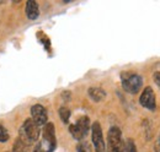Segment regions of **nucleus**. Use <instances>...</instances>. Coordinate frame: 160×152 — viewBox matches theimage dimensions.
<instances>
[{
  "mask_svg": "<svg viewBox=\"0 0 160 152\" xmlns=\"http://www.w3.org/2000/svg\"><path fill=\"white\" fill-rule=\"evenodd\" d=\"M40 126L30 118V119H26L22 124L20 129V135H19V139L21 141H23L26 145H32L33 142H36L38 139H40Z\"/></svg>",
  "mask_w": 160,
  "mask_h": 152,
  "instance_id": "1",
  "label": "nucleus"
},
{
  "mask_svg": "<svg viewBox=\"0 0 160 152\" xmlns=\"http://www.w3.org/2000/svg\"><path fill=\"white\" fill-rule=\"evenodd\" d=\"M121 81H122V87L126 92L131 95L138 93L143 86V78L142 76L138 75L137 73L132 71H124L121 75Z\"/></svg>",
  "mask_w": 160,
  "mask_h": 152,
  "instance_id": "2",
  "label": "nucleus"
},
{
  "mask_svg": "<svg viewBox=\"0 0 160 152\" xmlns=\"http://www.w3.org/2000/svg\"><path fill=\"white\" fill-rule=\"evenodd\" d=\"M124 142L122 131L117 126H111L107 133V146L106 152H124Z\"/></svg>",
  "mask_w": 160,
  "mask_h": 152,
  "instance_id": "3",
  "label": "nucleus"
},
{
  "mask_svg": "<svg viewBox=\"0 0 160 152\" xmlns=\"http://www.w3.org/2000/svg\"><path fill=\"white\" fill-rule=\"evenodd\" d=\"M57 140H56V130L53 123H47L43 128L42 133V150L43 152H52L56 149Z\"/></svg>",
  "mask_w": 160,
  "mask_h": 152,
  "instance_id": "4",
  "label": "nucleus"
},
{
  "mask_svg": "<svg viewBox=\"0 0 160 152\" xmlns=\"http://www.w3.org/2000/svg\"><path fill=\"white\" fill-rule=\"evenodd\" d=\"M90 129H91V126H90V119L88 116H81L74 124H72L69 126V131L72 134V136L75 140H79V141L82 140L88 135Z\"/></svg>",
  "mask_w": 160,
  "mask_h": 152,
  "instance_id": "5",
  "label": "nucleus"
},
{
  "mask_svg": "<svg viewBox=\"0 0 160 152\" xmlns=\"http://www.w3.org/2000/svg\"><path fill=\"white\" fill-rule=\"evenodd\" d=\"M91 141L95 152H106V144L103 140V134L99 121H95L91 125Z\"/></svg>",
  "mask_w": 160,
  "mask_h": 152,
  "instance_id": "6",
  "label": "nucleus"
},
{
  "mask_svg": "<svg viewBox=\"0 0 160 152\" xmlns=\"http://www.w3.org/2000/svg\"><path fill=\"white\" fill-rule=\"evenodd\" d=\"M31 119L38 125H46L48 123V113L47 109L42 104H35L31 107Z\"/></svg>",
  "mask_w": 160,
  "mask_h": 152,
  "instance_id": "7",
  "label": "nucleus"
},
{
  "mask_svg": "<svg viewBox=\"0 0 160 152\" xmlns=\"http://www.w3.org/2000/svg\"><path fill=\"white\" fill-rule=\"evenodd\" d=\"M139 103L142 104V107L149 109V111H155V106H157V102H155V93L153 91L152 87H145L140 95L139 98Z\"/></svg>",
  "mask_w": 160,
  "mask_h": 152,
  "instance_id": "8",
  "label": "nucleus"
},
{
  "mask_svg": "<svg viewBox=\"0 0 160 152\" xmlns=\"http://www.w3.org/2000/svg\"><path fill=\"white\" fill-rule=\"evenodd\" d=\"M26 16L31 21H35L40 16V6H38L37 1L28 0L26 2Z\"/></svg>",
  "mask_w": 160,
  "mask_h": 152,
  "instance_id": "9",
  "label": "nucleus"
},
{
  "mask_svg": "<svg viewBox=\"0 0 160 152\" xmlns=\"http://www.w3.org/2000/svg\"><path fill=\"white\" fill-rule=\"evenodd\" d=\"M88 95L94 102H101L106 98V91L101 87H90L88 90Z\"/></svg>",
  "mask_w": 160,
  "mask_h": 152,
  "instance_id": "10",
  "label": "nucleus"
},
{
  "mask_svg": "<svg viewBox=\"0 0 160 152\" xmlns=\"http://www.w3.org/2000/svg\"><path fill=\"white\" fill-rule=\"evenodd\" d=\"M59 116H60V120H62L64 124H68L69 118H70V109H69V108H67V107H60L59 108Z\"/></svg>",
  "mask_w": 160,
  "mask_h": 152,
  "instance_id": "11",
  "label": "nucleus"
},
{
  "mask_svg": "<svg viewBox=\"0 0 160 152\" xmlns=\"http://www.w3.org/2000/svg\"><path fill=\"white\" fill-rule=\"evenodd\" d=\"M27 147L28 145H26L20 139H18V141L14 144V152H28Z\"/></svg>",
  "mask_w": 160,
  "mask_h": 152,
  "instance_id": "12",
  "label": "nucleus"
},
{
  "mask_svg": "<svg viewBox=\"0 0 160 152\" xmlns=\"http://www.w3.org/2000/svg\"><path fill=\"white\" fill-rule=\"evenodd\" d=\"M77 152H92V149L89 142L81 141L79 145L77 146Z\"/></svg>",
  "mask_w": 160,
  "mask_h": 152,
  "instance_id": "13",
  "label": "nucleus"
},
{
  "mask_svg": "<svg viewBox=\"0 0 160 152\" xmlns=\"http://www.w3.org/2000/svg\"><path fill=\"white\" fill-rule=\"evenodd\" d=\"M10 137V134L8 131V129L0 124V142H6Z\"/></svg>",
  "mask_w": 160,
  "mask_h": 152,
  "instance_id": "14",
  "label": "nucleus"
},
{
  "mask_svg": "<svg viewBox=\"0 0 160 152\" xmlns=\"http://www.w3.org/2000/svg\"><path fill=\"white\" fill-rule=\"evenodd\" d=\"M124 152H137V147H136V144L133 140H128L127 141V145L124 147Z\"/></svg>",
  "mask_w": 160,
  "mask_h": 152,
  "instance_id": "15",
  "label": "nucleus"
},
{
  "mask_svg": "<svg viewBox=\"0 0 160 152\" xmlns=\"http://www.w3.org/2000/svg\"><path fill=\"white\" fill-rule=\"evenodd\" d=\"M153 80H154L155 85L160 88V71H155V73L153 74Z\"/></svg>",
  "mask_w": 160,
  "mask_h": 152,
  "instance_id": "16",
  "label": "nucleus"
},
{
  "mask_svg": "<svg viewBox=\"0 0 160 152\" xmlns=\"http://www.w3.org/2000/svg\"><path fill=\"white\" fill-rule=\"evenodd\" d=\"M62 97H63V99H65V101H69V99H70V92H68V91L63 92V93H62Z\"/></svg>",
  "mask_w": 160,
  "mask_h": 152,
  "instance_id": "17",
  "label": "nucleus"
},
{
  "mask_svg": "<svg viewBox=\"0 0 160 152\" xmlns=\"http://www.w3.org/2000/svg\"><path fill=\"white\" fill-rule=\"evenodd\" d=\"M32 152H43V150H42L41 145H38V146H36V147H35V150H33Z\"/></svg>",
  "mask_w": 160,
  "mask_h": 152,
  "instance_id": "18",
  "label": "nucleus"
},
{
  "mask_svg": "<svg viewBox=\"0 0 160 152\" xmlns=\"http://www.w3.org/2000/svg\"><path fill=\"white\" fill-rule=\"evenodd\" d=\"M159 145H160V137H159Z\"/></svg>",
  "mask_w": 160,
  "mask_h": 152,
  "instance_id": "19",
  "label": "nucleus"
}]
</instances>
